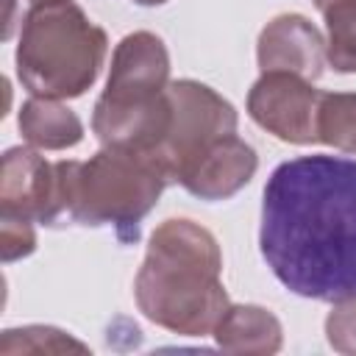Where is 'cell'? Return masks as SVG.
Listing matches in <instances>:
<instances>
[{"label":"cell","instance_id":"cell-5","mask_svg":"<svg viewBox=\"0 0 356 356\" xmlns=\"http://www.w3.org/2000/svg\"><path fill=\"white\" fill-rule=\"evenodd\" d=\"M108 36L72 0L31 3L14 53L19 83L36 97H81L97 81Z\"/></svg>","mask_w":356,"mask_h":356},{"label":"cell","instance_id":"cell-17","mask_svg":"<svg viewBox=\"0 0 356 356\" xmlns=\"http://www.w3.org/2000/svg\"><path fill=\"white\" fill-rule=\"evenodd\" d=\"M33 250H36L33 222L19 220V217H0V259H3V264L25 259Z\"/></svg>","mask_w":356,"mask_h":356},{"label":"cell","instance_id":"cell-9","mask_svg":"<svg viewBox=\"0 0 356 356\" xmlns=\"http://www.w3.org/2000/svg\"><path fill=\"white\" fill-rule=\"evenodd\" d=\"M256 167V150L236 134H228L197 153L189 164H184L175 172V184L200 200H228L245 184H250Z\"/></svg>","mask_w":356,"mask_h":356},{"label":"cell","instance_id":"cell-7","mask_svg":"<svg viewBox=\"0 0 356 356\" xmlns=\"http://www.w3.org/2000/svg\"><path fill=\"white\" fill-rule=\"evenodd\" d=\"M323 92L292 72H261L248 92L250 120L289 145H317V111Z\"/></svg>","mask_w":356,"mask_h":356},{"label":"cell","instance_id":"cell-14","mask_svg":"<svg viewBox=\"0 0 356 356\" xmlns=\"http://www.w3.org/2000/svg\"><path fill=\"white\" fill-rule=\"evenodd\" d=\"M325 61L337 72H356V0H339L323 11Z\"/></svg>","mask_w":356,"mask_h":356},{"label":"cell","instance_id":"cell-19","mask_svg":"<svg viewBox=\"0 0 356 356\" xmlns=\"http://www.w3.org/2000/svg\"><path fill=\"white\" fill-rule=\"evenodd\" d=\"M136 6H164L167 0H134Z\"/></svg>","mask_w":356,"mask_h":356},{"label":"cell","instance_id":"cell-18","mask_svg":"<svg viewBox=\"0 0 356 356\" xmlns=\"http://www.w3.org/2000/svg\"><path fill=\"white\" fill-rule=\"evenodd\" d=\"M312 3H314V6L320 8V11H325L328 6H334V3H339V0H312Z\"/></svg>","mask_w":356,"mask_h":356},{"label":"cell","instance_id":"cell-11","mask_svg":"<svg viewBox=\"0 0 356 356\" xmlns=\"http://www.w3.org/2000/svg\"><path fill=\"white\" fill-rule=\"evenodd\" d=\"M211 334L217 348L245 356H270L284 345V328L278 317L256 303H231Z\"/></svg>","mask_w":356,"mask_h":356},{"label":"cell","instance_id":"cell-15","mask_svg":"<svg viewBox=\"0 0 356 356\" xmlns=\"http://www.w3.org/2000/svg\"><path fill=\"white\" fill-rule=\"evenodd\" d=\"M86 353L89 348L72 339L67 331L53 325H25V328H6L0 339V353Z\"/></svg>","mask_w":356,"mask_h":356},{"label":"cell","instance_id":"cell-13","mask_svg":"<svg viewBox=\"0 0 356 356\" xmlns=\"http://www.w3.org/2000/svg\"><path fill=\"white\" fill-rule=\"evenodd\" d=\"M317 142L356 156V92H323Z\"/></svg>","mask_w":356,"mask_h":356},{"label":"cell","instance_id":"cell-4","mask_svg":"<svg viewBox=\"0 0 356 356\" xmlns=\"http://www.w3.org/2000/svg\"><path fill=\"white\" fill-rule=\"evenodd\" d=\"M170 53L150 31H134L111 53L103 95L92 111V131L103 147L159 153L170 131Z\"/></svg>","mask_w":356,"mask_h":356},{"label":"cell","instance_id":"cell-1","mask_svg":"<svg viewBox=\"0 0 356 356\" xmlns=\"http://www.w3.org/2000/svg\"><path fill=\"white\" fill-rule=\"evenodd\" d=\"M259 250L295 295H356V161L298 156L281 161L261 195Z\"/></svg>","mask_w":356,"mask_h":356},{"label":"cell","instance_id":"cell-6","mask_svg":"<svg viewBox=\"0 0 356 356\" xmlns=\"http://www.w3.org/2000/svg\"><path fill=\"white\" fill-rule=\"evenodd\" d=\"M167 97H170V131L159 147V156L164 159L170 178L175 184V172L184 164H189L217 139L236 134L239 117L236 108L222 95L192 78L170 81Z\"/></svg>","mask_w":356,"mask_h":356},{"label":"cell","instance_id":"cell-16","mask_svg":"<svg viewBox=\"0 0 356 356\" xmlns=\"http://www.w3.org/2000/svg\"><path fill=\"white\" fill-rule=\"evenodd\" d=\"M325 339L342 356H356V295L331 303L325 317Z\"/></svg>","mask_w":356,"mask_h":356},{"label":"cell","instance_id":"cell-2","mask_svg":"<svg viewBox=\"0 0 356 356\" xmlns=\"http://www.w3.org/2000/svg\"><path fill=\"white\" fill-rule=\"evenodd\" d=\"M134 298L150 323L172 334H211L231 306L214 234L184 217L159 222L134 278Z\"/></svg>","mask_w":356,"mask_h":356},{"label":"cell","instance_id":"cell-12","mask_svg":"<svg viewBox=\"0 0 356 356\" xmlns=\"http://www.w3.org/2000/svg\"><path fill=\"white\" fill-rule=\"evenodd\" d=\"M22 139L36 150H67L83 139V122L78 114L53 97L31 95L17 117Z\"/></svg>","mask_w":356,"mask_h":356},{"label":"cell","instance_id":"cell-8","mask_svg":"<svg viewBox=\"0 0 356 356\" xmlns=\"http://www.w3.org/2000/svg\"><path fill=\"white\" fill-rule=\"evenodd\" d=\"M56 164L36 147H8L0 159V217H19L42 225H58L56 214Z\"/></svg>","mask_w":356,"mask_h":356},{"label":"cell","instance_id":"cell-10","mask_svg":"<svg viewBox=\"0 0 356 356\" xmlns=\"http://www.w3.org/2000/svg\"><path fill=\"white\" fill-rule=\"evenodd\" d=\"M256 61L261 72H292L317 81L325 64V39L303 14H278L259 33Z\"/></svg>","mask_w":356,"mask_h":356},{"label":"cell","instance_id":"cell-20","mask_svg":"<svg viewBox=\"0 0 356 356\" xmlns=\"http://www.w3.org/2000/svg\"><path fill=\"white\" fill-rule=\"evenodd\" d=\"M31 3H47V0H31ZM11 8H14V0H8V22H6V31L11 25Z\"/></svg>","mask_w":356,"mask_h":356},{"label":"cell","instance_id":"cell-3","mask_svg":"<svg viewBox=\"0 0 356 356\" xmlns=\"http://www.w3.org/2000/svg\"><path fill=\"white\" fill-rule=\"evenodd\" d=\"M56 181L58 225H108L122 245L139 242L142 220L172 184L159 153L131 147H100L89 161H56Z\"/></svg>","mask_w":356,"mask_h":356}]
</instances>
